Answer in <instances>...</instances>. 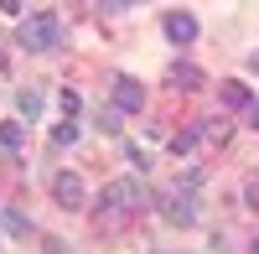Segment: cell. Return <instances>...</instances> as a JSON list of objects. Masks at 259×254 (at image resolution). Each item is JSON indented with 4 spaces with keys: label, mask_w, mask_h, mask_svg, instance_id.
<instances>
[{
    "label": "cell",
    "mask_w": 259,
    "mask_h": 254,
    "mask_svg": "<svg viewBox=\"0 0 259 254\" xmlns=\"http://www.w3.org/2000/svg\"><path fill=\"white\" fill-rule=\"evenodd\" d=\"M16 47H26V52H52V47H62V21H57L52 11L21 16V26H16Z\"/></svg>",
    "instance_id": "obj_1"
},
{
    "label": "cell",
    "mask_w": 259,
    "mask_h": 254,
    "mask_svg": "<svg viewBox=\"0 0 259 254\" xmlns=\"http://www.w3.org/2000/svg\"><path fill=\"white\" fill-rule=\"evenodd\" d=\"M145 202V192H140V182L135 177H119V182H109L104 192L94 197V213H104V218H114V213H135V207Z\"/></svg>",
    "instance_id": "obj_2"
},
{
    "label": "cell",
    "mask_w": 259,
    "mask_h": 254,
    "mask_svg": "<svg viewBox=\"0 0 259 254\" xmlns=\"http://www.w3.org/2000/svg\"><path fill=\"white\" fill-rule=\"evenodd\" d=\"M47 187H52V197H57V207H68V213H78V207L89 202V187H83V177H78V172H68V166H52V177H47Z\"/></svg>",
    "instance_id": "obj_3"
},
{
    "label": "cell",
    "mask_w": 259,
    "mask_h": 254,
    "mask_svg": "<svg viewBox=\"0 0 259 254\" xmlns=\"http://www.w3.org/2000/svg\"><path fill=\"white\" fill-rule=\"evenodd\" d=\"M156 207H161V218L177 223V228H192V223H197V197H192V192H177V187H171V192L156 197Z\"/></svg>",
    "instance_id": "obj_4"
},
{
    "label": "cell",
    "mask_w": 259,
    "mask_h": 254,
    "mask_svg": "<svg viewBox=\"0 0 259 254\" xmlns=\"http://www.w3.org/2000/svg\"><path fill=\"white\" fill-rule=\"evenodd\" d=\"M109 89H114V109H124V114H135L140 104H145V89H140V78H130V73H119V78L109 83Z\"/></svg>",
    "instance_id": "obj_5"
},
{
    "label": "cell",
    "mask_w": 259,
    "mask_h": 254,
    "mask_svg": "<svg viewBox=\"0 0 259 254\" xmlns=\"http://www.w3.org/2000/svg\"><path fill=\"white\" fill-rule=\"evenodd\" d=\"M166 83H171L177 94H197V89H207L202 68H192V62H171V68H166Z\"/></svg>",
    "instance_id": "obj_6"
},
{
    "label": "cell",
    "mask_w": 259,
    "mask_h": 254,
    "mask_svg": "<svg viewBox=\"0 0 259 254\" xmlns=\"http://www.w3.org/2000/svg\"><path fill=\"white\" fill-rule=\"evenodd\" d=\"M161 31H166V41L187 47V41H197V16H187V11H171V16L161 21Z\"/></svg>",
    "instance_id": "obj_7"
},
{
    "label": "cell",
    "mask_w": 259,
    "mask_h": 254,
    "mask_svg": "<svg viewBox=\"0 0 259 254\" xmlns=\"http://www.w3.org/2000/svg\"><path fill=\"white\" fill-rule=\"evenodd\" d=\"M218 99H223V104H233V109H249V104H254V99H249V89H244L239 78H223V83H218Z\"/></svg>",
    "instance_id": "obj_8"
},
{
    "label": "cell",
    "mask_w": 259,
    "mask_h": 254,
    "mask_svg": "<svg viewBox=\"0 0 259 254\" xmlns=\"http://www.w3.org/2000/svg\"><path fill=\"white\" fill-rule=\"evenodd\" d=\"M26 145V124L21 119H0V151H21Z\"/></svg>",
    "instance_id": "obj_9"
},
{
    "label": "cell",
    "mask_w": 259,
    "mask_h": 254,
    "mask_svg": "<svg viewBox=\"0 0 259 254\" xmlns=\"http://www.w3.org/2000/svg\"><path fill=\"white\" fill-rule=\"evenodd\" d=\"M16 109L26 114V119H36V114H41V94H36V89H16Z\"/></svg>",
    "instance_id": "obj_10"
},
{
    "label": "cell",
    "mask_w": 259,
    "mask_h": 254,
    "mask_svg": "<svg viewBox=\"0 0 259 254\" xmlns=\"http://www.w3.org/2000/svg\"><path fill=\"white\" fill-rule=\"evenodd\" d=\"M78 135H83L78 119H57V124H52V145H78Z\"/></svg>",
    "instance_id": "obj_11"
},
{
    "label": "cell",
    "mask_w": 259,
    "mask_h": 254,
    "mask_svg": "<svg viewBox=\"0 0 259 254\" xmlns=\"http://www.w3.org/2000/svg\"><path fill=\"white\" fill-rule=\"evenodd\" d=\"M197 135L212 140V145H223V140H228V124H223V119H202V124H197Z\"/></svg>",
    "instance_id": "obj_12"
},
{
    "label": "cell",
    "mask_w": 259,
    "mask_h": 254,
    "mask_svg": "<svg viewBox=\"0 0 259 254\" xmlns=\"http://www.w3.org/2000/svg\"><path fill=\"white\" fill-rule=\"evenodd\" d=\"M197 140H202L197 130H187V135H171V156H187V151H192Z\"/></svg>",
    "instance_id": "obj_13"
},
{
    "label": "cell",
    "mask_w": 259,
    "mask_h": 254,
    "mask_svg": "<svg viewBox=\"0 0 259 254\" xmlns=\"http://www.w3.org/2000/svg\"><path fill=\"white\" fill-rule=\"evenodd\" d=\"M177 192H192V197H197V192H202V172H182V177H177Z\"/></svg>",
    "instance_id": "obj_14"
},
{
    "label": "cell",
    "mask_w": 259,
    "mask_h": 254,
    "mask_svg": "<svg viewBox=\"0 0 259 254\" xmlns=\"http://www.w3.org/2000/svg\"><path fill=\"white\" fill-rule=\"evenodd\" d=\"M0 223H6V234H16V239H21V234H31V223L21 218V213H6V218H0Z\"/></svg>",
    "instance_id": "obj_15"
},
{
    "label": "cell",
    "mask_w": 259,
    "mask_h": 254,
    "mask_svg": "<svg viewBox=\"0 0 259 254\" xmlns=\"http://www.w3.org/2000/svg\"><path fill=\"white\" fill-rule=\"evenodd\" d=\"M244 197H249V207H259V166H254V177L244 182Z\"/></svg>",
    "instance_id": "obj_16"
},
{
    "label": "cell",
    "mask_w": 259,
    "mask_h": 254,
    "mask_svg": "<svg viewBox=\"0 0 259 254\" xmlns=\"http://www.w3.org/2000/svg\"><path fill=\"white\" fill-rule=\"evenodd\" d=\"M99 6H104V11H130L135 0H99Z\"/></svg>",
    "instance_id": "obj_17"
},
{
    "label": "cell",
    "mask_w": 259,
    "mask_h": 254,
    "mask_svg": "<svg viewBox=\"0 0 259 254\" xmlns=\"http://www.w3.org/2000/svg\"><path fill=\"white\" fill-rule=\"evenodd\" d=\"M21 6H26V0H0V11H6V16H21Z\"/></svg>",
    "instance_id": "obj_18"
},
{
    "label": "cell",
    "mask_w": 259,
    "mask_h": 254,
    "mask_svg": "<svg viewBox=\"0 0 259 254\" xmlns=\"http://www.w3.org/2000/svg\"><path fill=\"white\" fill-rule=\"evenodd\" d=\"M249 119H254V130H259V99H254V104H249Z\"/></svg>",
    "instance_id": "obj_19"
},
{
    "label": "cell",
    "mask_w": 259,
    "mask_h": 254,
    "mask_svg": "<svg viewBox=\"0 0 259 254\" xmlns=\"http://www.w3.org/2000/svg\"><path fill=\"white\" fill-rule=\"evenodd\" d=\"M249 68H254V73H259V52H254V57H249Z\"/></svg>",
    "instance_id": "obj_20"
},
{
    "label": "cell",
    "mask_w": 259,
    "mask_h": 254,
    "mask_svg": "<svg viewBox=\"0 0 259 254\" xmlns=\"http://www.w3.org/2000/svg\"><path fill=\"white\" fill-rule=\"evenodd\" d=\"M0 73H6V47H0Z\"/></svg>",
    "instance_id": "obj_21"
},
{
    "label": "cell",
    "mask_w": 259,
    "mask_h": 254,
    "mask_svg": "<svg viewBox=\"0 0 259 254\" xmlns=\"http://www.w3.org/2000/svg\"><path fill=\"white\" fill-rule=\"evenodd\" d=\"M249 254H259V239H254V244H249Z\"/></svg>",
    "instance_id": "obj_22"
}]
</instances>
